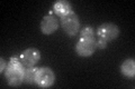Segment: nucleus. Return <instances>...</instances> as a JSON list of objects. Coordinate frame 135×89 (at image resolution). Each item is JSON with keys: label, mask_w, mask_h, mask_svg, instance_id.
<instances>
[{"label": "nucleus", "mask_w": 135, "mask_h": 89, "mask_svg": "<svg viewBox=\"0 0 135 89\" xmlns=\"http://www.w3.org/2000/svg\"><path fill=\"white\" fill-rule=\"evenodd\" d=\"M24 65L22 60L16 57H11L5 70V76L8 84L12 87H17L24 81Z\"/></svg>", "instance_id": "nucleus-1"}, {"label": "nucleus", "mask_w": 135, "mask_h": 89, "mask_svg": "<svg viewBox=\"0 0 135 89\" xmlns=\"http://www.w3.org/2000/svg\"><path fill=\"white\" fill-rule=\"evenodd\" d=\"M61 27L69 36H74L80 27L78 16L73 11H71L70 14L61 17Z\"/></svg>", "instance_id": "nucleus-2"}, {"label": "nucleus", "mask_w": 135, "mask_h": 89, "mask_svg": "<svg viewBox=\"0 0 135 89\" xmlns=\"http://www.w3.org/2000/svg\"><path fill=\"white\" fill-rule=\"evenodd\" d=\"M55 81V75L53 70L47 67H42L38 68L36 71V78L35 82L42 88H47L51 87Z\"/></svg>", "instance_id": "nucleus-3"}, {"label": "nucleus", "mask_w": 135, "mask_h": 89, "mask_svg": "<svg viewBox=\"0 0 135 89\" xmlns=\"http://www.w3.org/2000/svg\"><path fill=\"white\" fill-rule=\"evenodd\" d=\"M118 35H119V29L114 23L108 22V23L100 25L98 29H97V37L106 42L116 39Z\"/></svg>", "instance_id": "nucleus-4"}, {"label": "nucleus", "mask_w": 135, "mask_h": 89, "mask_svg": "<svg viewBox=\"0 0 135 89\" xmlns=\"http://www.w3.org/2000/svg\"><path fill=\"white\" fill-rule=\"evenodd\" d=\"M96 41L90 39H82L80 38L75 45V51L81 57H89L96 50Z\"/></svg>", "instance_id": "nucleus-5"}, {"label": "nucleus", "mask_w": 135, "mask_h": 89, "mask_svg": "<svg viewBox=\"0 0 135 89\" xmlns=\"http://www.w3.org/2000/svg\"><path fill=\"white\" fill-rule=\"evenodd\" d=\"M41 58V52L36 48H28L20 56V60H22L23 65L26 67H33L38 62Z\"/></svg>", "instance_id": "nucleus-6"}, {"label": "nucleus", "mask_w": 135, "mask_h": 89, "mask_svg": "<svg viewBox=\"0 0 135 89\" xmlns=\"http://www.w3.org/2000/svg\"><path fill=\"white\" fill-rule=\"evenodd\" d=\"M59 27V21L55 17L53 16H45L41 22V30L45 35H52L53 32L56 31Z\"/></svg>", "instance_id": "nucleus-7"}, {"label": "nucleus", "mask_w": 135, "mask_h": 89, "mask_svg": "<svg viewBox=\"0 0 135 89\" xmlns=\"http://www.w3.org/2000/svg\"><path fill=\"white\" fill-rule=\"evenodd\" d=\"M53 9H54V12H55L59 17H63L72 11V7H71V5L68 1L60 0V1H56L54 3Z\"/></svg>", "instance_id": "nucleus-8"}, {"label": "nucleus", "mask_w": 135, "mask_h": 89, "mask_svg": "<svg viewBox=\"0 0 135 89\" xmlns=\"http://www.w3.org/2000/svg\"><path fill=\"white\" fill-rule=\"evenodd\" d=\"M120 71L124 76L128 78H134L135 76V63L133 59H127L122 63L120 67Z\"/></svg>", "instance_id": "nucleus-9"}, {"label": "nucleus", "mask_w": 135, "mask_h": 89, "mask_svg": "<svg viewBox=\"0 0 135 89\" xmlns=\"http://www.w3.org/2000/svg\"><path fill=\"white\" fill-rule=\"evenodd\" d=\"M36 68L33 67H27V69H25L24 71V81L27 84H33L35 82V78H36Z\"/></svg>", "instance_id": "nucleus-10"}, {"label": "nucleus", "mask_w": 135, "mask_h": 89, "mask_svg": "<svg viewBox=\"0 0 135 89\" xmlns=\"http://www.w3.org/2000/svg\"><path fill=\"white\" fill-rule=\"evenodd\" d=\"M80 38L82 39H90V40H95V31L90 26L84 27L81 32H80Z\"/></svg>", "instance_id": "nucleus-11"}, {"label": "nucleus", "mask_w": 135, "mask_h": 89, "mask_svg": "<svg viewBox=\"0 0 135 89\" xmlns=\"http://www.w3.org/2000/svg\"><path fill=\"white\" fill-rule=\"evenodd\" d=\"M5 66H6V61L3 60V58H1V69H0L1 73H3V68H5Z\"/></svg>", "instance_id": "nucleus-12"}]
</instances>
